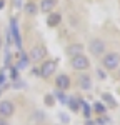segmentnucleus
I'll use <instances>...</instances> for the list:
<instances>
[{"label":"nucleus","mask_w":120,"mask_h":125,"mask_svg":"<svg viewBox=\"0 0 120 125\" xmlns=\"http://www.w3.org/2000/svg\"><path fill=\"white\" fill-rule=\"evenodd\" d=\"M57 67H59V62L57 60H52V58L42 60V65L39 68V75L42 78H49L57 72Z\"/></svg>","instance_id":"obj_1"},{"label":"nucleus","mask_w":120,"mask_h":125,"mask_svg":"<svg viewBox=\"0 0 120 125\" xmlns=\"http://www.w3.org/2000/svg\"><path fill=\"white\" fill-rule=\"evenodd\" d=\"M102 65H103L105 70H109V72L117 70L119 65H120V53H117V52H109V53H105L103 58H102Z\"/></svg>","instance_id":"obj_2"},{"label":"nucleus","mask_w":120,"mask_h":125,"mask_svg":"<svg viewBox=\"0 0 120 125\" xmlns=\"http://www.w3.org/2000/svg\"><path fill=\"white\" fill-rule=\"evenodd\" d=\"M70 63H72V68L77 70V72H85L90 68V60L87 55L80 53V55H75V57L70 58Z\"/></svg>","instance_id":"obj_3"},{"label":"nucleus","mask_w":120,"mask_h":125,"mask_svg":"<svg viewBox=\"0 0 120 125\" xmlns=\"http://www.w3.org/2000/svg\"><path fill=\"white\" fill-rule=\"evenodd\" d=\"M105 48H107V45H105V42L102 39H92L89 42V50L92 55H95V57H100V55H103L105 53Z\"/></svg>","instance_id":"obj_4"},{"label":"nucleus","mask_w":120,"mask_h":125,"mask_svg":"<svg viewBox=\"0 0 120 125\" xmlns=\"http://www.w3.org/2000/svg\"><path fill=\"white\" fill-rule=\"evenodd\" d=\"M45 55H47V48L43 45H33L29 53L32 62H42V58H45Z\"/></svg>","instance_id":"obj_5"},{"label":"nucleus","mask_w":120,"mask_h":125,"mask_svg":"<svg viewBox=\"0 0 120 125\" xmlns=\"http://www.w3.org/2000/svg\"><path fill=\"white\" fill-rule=\"evenodd\" d=\"M15 114V105L10 100H2L0 102V117L2 118H10Z\"/></svg>","instance_id":"obj_6"},{"label":"nucleus","mask_w":120,"mask_h":125,"mask_svg":"<svg viewBox=\"0 0 120 125\" xmlns=\"http://www.w3.org/2000/svg\"><path fill=\"white\" fill-rule=\"evenodd\" d=\"M55 85H57V88H59L60 92H65V90L70 88L72 80H70V77L67 73H60V75H57V78H55Z\"/></svg>","instance_id":"obj_7"},{"label":"nucleus","mask_w":120,"mask_h":125,"mask_svg":"<svg viewBox=\"0 0 120 125\" xmlns=\"http://www.w3.org/2000/svg\"><path fill=\"white\" fill-rule=\"evenodd\" d=\"M55 5H57V0H42L39 5V10L42 13H52Z\"/></svg>","instance_id":"obj_8"},{"label":"nucleus","mask_w":120,"mask_h":125,"mask_svg":"<svg viewBox=\"0 0 120 125\" xmlns=\"http://www.w3.org/2000/svg\"><path fill=\"white\" fill-rule=\"evenodd\" d=\"M83 48H85V45H82V43H79V42H75V43H70L65 52H67V55H70V57H75V55L83 53Z\"/></svg>","instance_id":"obj_9"},{"label":"nucleus","mask_w":120,"mask_h":125,"mask_svg":"<svg viewBox=\"0 0 120 125\" xmlns=\"http://www.w3.org/2000/svg\"><path fill=\"white\" fill-rule=\"evenodd\" d=\"M79 87H80V90H90L92 88V78L87 75V73H82L79 77Z\"/></svg>","instance_id":"obj_10"},{"label":"nucleus","mask_w":120,"mask_h":125,"mask_svg":"<svg viewBox=\"0 0 120 125\" xmlns=\"http://www.w3.org/2000/svg\"><path fill=\"white\" fill-rule=\"evenodd\" d=\"M60 22H62V15H60V13H50L49 19H47V25L53 29V27H57V25H59Z\"/></svg>","instance_id":"obj_11"},{"label":"nucleus","mask_w":120,"mask_h":125,"mask_svg":"<svg viewBox=\"0 0 120 125\" xmlns=\"http://www.w3.org/2000/svg\"><path fill=\"white\" fill-rule=\"evenodd\" d=\"M25 12L29 13V15H37V12H39V7L33 3V2H29V3H25Z\"/></svg>","instance_id":"obj_12"},{"label":"nucleus","mask_w":120,"mask_h":125,"mask_svg":"<svg viewBox=\"0 0 120 125\" xmlns=\"http://www.w3.org/2000/svg\"><path fill=\"white\" fill-rule=\"evenodd\" d=\"M102 98H103L107 104H110V107H117V102L113 100V97L110 95V94H103V95H102Z\"/></svg>","instance_id":"obj_13"},{"label":"nucleus","mask_w":120,"mask_h":125,"mask_svg":"<svg viewBox=\"0 0 120 125\" xmlns=\"http://www.w3.org/2000/svg\"><path fill=\"white\" fill-rule=\"evenodd\" d=\"M79 105L83 108V115L89 118V117H90V107L87 105V102H83V100H79Z\"/></svg>","instance_id":"obj_14"},{"label":"nucleus","mask_w":120,"mask_h":125,"mask_svg":"<svg viewBox=\"0 0 120 125\" xmlns=\"http://www.w3.org/2000/svg\"><path fill=\"white\" fill-rule=\"evenodd\" d=\"M67 104L70 105V108H72L73 112H77V110H79V102H77V98H75V97L69 98V102H67Z\"/></svg>","instance_id":"obj_15"},{"label":"nucleus","mask_w":120,"mask_h":125,"mask_svg":"<svg viewBox=\"0 0 120 125\" xmlns=\"http://www.w3.org/2000/svg\"><path fill=\"white\" fill-rule=\"evenodd\" d=\"M93 110H95V112H97V114H99V115H103V114H105V110H107V108H105V107L102 105V104H100V102H97V104H95V105H93Z\"/></svg>","instance_id":"obj_16"},{"label":"nucleus","mask_w":120,"mask_h":125,"mask_svg":"<svg viewBox=\"0 0 120 125\" xmlns=\"http://www.w3.org/2000/svg\"><path fill=\"white\" fill-rule=\"evenodd\" d=\"M0 125H9L7 118H2V117H0Z\"/></svg>","instance_id":"obj_17"},{"label":"nucleus","mask_w":120,"mask_h":125,"mask_svg":"<svg viewBox=\"0 0 120 125\" xmlns=\"http://www.w3.org/2000/svg\"><path fill=\"white\" fill-rule=\"evenodd\" d=\"M3 7H5V0H0V10H3Z\"/></svg>","instance_id":"obj_18"},{"label":"nucleus","mask_w":120,"mask_h":125,"mask_svg":"<svg viewBox=\"0 0 120 125\" xmlns=\"http://www.w3.org/2000/svg\"><path fill=\"white\" fill-rule=\"evenodd\" d=\"M3 47V39H2V37H0V48Z\"/></svg>","instance_id":"obj_19"},{"label":"nucleus","mask_w":120,"mask_h":125,"mask_svg":"<svg viewBox=\"0 0 120 125\" xmlns=\"http://www.w3.org/2000/svg\"><path fill=\"white\" fill-rule=\"evenodd\" d=\"M119 77H120V70H119Z\"/></svg>","instance_id":"obj_20"},{"label":"nucleus","mask_w":120,"mask_h":125,"mask_svg":"<svg viewBox=\"0 0 120 125\" xmlns=\"http://www.w3.org/2000/svg\"><path fill=\"white\" fill-rule=\"evenodd\" d=\"M0 95H2V90H0Z\"/></svg>","instance_id":"obj_21"}]
</instances>
